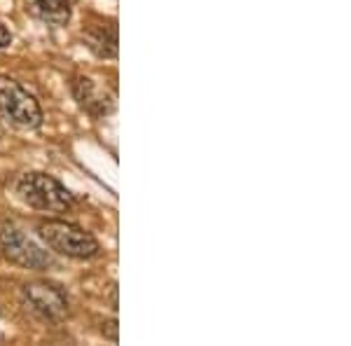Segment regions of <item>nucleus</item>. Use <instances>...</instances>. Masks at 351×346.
I'll return each mask as SVG.
<instances>
[{
  "label": "nucleus",
  "instance_id": "f257e3e1",
  "mask_svg": "<svg viewBox=\"0 0 351 346\" xmlns=\"http://www.w3.org/2000/svg\"><path fill=\"white\" fill-rule=\"evenodd\" d=\"M0 120L19 132H33L43 124V110L36 96L8 75H0Z\"/></svg>",
  "mask_w": 351,
  "mask_h": 346
},
{
  "label": "nucleus",
  "instance_id": "f03ea898",
  "mask_svg": "<svg viewBox=\"0 0 351 346\" xmlns=\"http://www.w3.org/2000/svg\"><path fill=\"white\" fill-rule=\"evenodd\" d=\"M40 239L47 243V248L75 260H92L99 255V241L89 232L80 227L64 223V220H47L40 225Z\"/></svg>",
  "mask_w": 351,
  "mask_h": 346
},
{
  "label": "nucleus",
  "instance_id": "7ed1b4c3",
  "mask_svg": "<svg viewBox=\"0 0 351 346\" xmlns=\"http://www.w3.org/2000/svg\"><path fill=\"white\" fill-rule=\"evenodd\" d=\"M16 192L28 206L45 213H64L73 206V195L66 185L47 173H26L16 185Z\"/></svg>",
  "mask_w": 351,
  "mask_h": 346
},
{
  "label": "nucleus",
  "instance_id": "20e7f679",
  "mask_svg": "<svg viewBox=\"0 0 351 346\" xmlns=\"http://www.w3.org/2000/svg\"><path fill=\"white\" fill-rule=\"evenodd\" d=\"M0 253L10 262L26 267V269H47L52 264L47 251H43L38 243H33L24 232L10 223L0 225Z\"/></svg>",
  "mask_w": 351,
  "mask_h": 346
},
{
  "label": "nucleus",
  "instance_id": "39448f33",
  "mask_svg": "<svg viewBox=\"0 0 351 346\" xmlns=\"http://www.w3.org/2000/svg\"><path fill=\"white\" fill-rule=\"evenodd\" d=\"M26 309L45 321H61L68 314V299L61 288L49 283H28L21 291Z\"/></svg>",
  "mask_w": 351,
  "mask_h": 346
},
{
  "label": "nucleus",
  "instance_id": "423d86ee",
  "mask_svg": "<svg viewBox=\"0 0 351 346\" xmlns=\"http://www.w3.org/2000/svg\"><path fill=\"white\" fill-rule=\"evenodd\" d=\"M73 94H75L77 103L82 110H87L94 117L110 115L115 110V96L106 92L104 84L89 80V77H75L73 82Z\"/></svg>",
  "mask_w": 351,
  "mask_h": 346
},
{
  "label": "nucleus",
  "instance_id": "0eeeda50",
  "mask_svg": "<svg viewBox=\"0 0 351 346\" xmlns=\"http://www.w3.org/2000/svg\"><path fill=\"white\" fill-rule=\"evenodd\" d=\"M75 0H26V10L45 24L66 26Z\"/></svg>",
  "mask_w": 351,
  "mask_h": 346
},
{
  "label": "nucleus",
  "instance_id": "6e6552de",
  "mask_svg": "<svg viewBox=\"0 0 351 346\" xmlns=\"http://www.w3.org/2000/svg\"><path fill=\"white\" fill-rule=\"evenodd\" d=\"M84 45H87L99 59H115L117 56V33L115 28L94 26L84 33Z\"/></svg>",
  "mask_w": 351,
  "mask_h": 346
},
{
  "label": "nucleus",
  "instance_id": "1a4fd4ad",
  "mask_svg": "<svg viewBox=\"0 0 351 346\" xmlns=\"http://www.w3.org/2000/svg\"><path fill=\"white\" fill-rule=\"evenodd\" d=\"M12 42V36H10V31L5 28L3 24H0V49L8 47V45Z\"/></svg>",
  "mask_w": 351,
  "mask_h": 346
}]
</instances>
